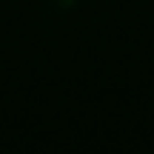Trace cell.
<instances>
[{
  "instance_id": "1",
  "label": "cell",
  "mask_w": 154,
  "mask_h": 154,
  "mask_svg": "<svg viewBox=\"0 0 154 154\" xmlns=\"http://www.w3.org/2000/svg\"><path fill=\"white\" fill-rule=\"evenodd\" d=\"M51 3H54V6H60V9H66V6H72L74 0H51Z\"/></svg>"
}]
</instances>
